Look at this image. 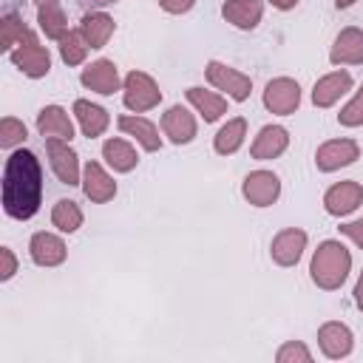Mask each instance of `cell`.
<instances>
[{"label":"cell","mask_w":363,"mask_h":363,"mask_svg":"<svg viewBox=\"0 0 363 363\" xmlns=\"http://www.w3.org/2000/svg\"><path fill=\"white\" fill-rule=\"evenodd\" d=\"M43 201V170L31 150H14L3 170V210L11 218H31Z\"/></svg>","instance_id":"cell-1"},{"label":"cell","mask_w":363,"mask_h":363,"mask_svg":"<svg viewBox=\"0 0 363 363\" xmlns=\"http://www.w3.org/2000/svg\"><path fill=\"white\" fill-rule=\"evenodd\" d=\"M352 267V255L343 244L337 241H323L315 255H312V281L320 286V289H337L343 281H346V272Z\"/></svg>","instance_id":"cell-2"},{"label":"cell","mask_w":363,"mask_h":363,"mask_svg":"<svg viewBox=\"0 0 363 363\" xmlns=\"http://www.w3.org/2000/svg\"><path fill=\"white\" fill-rule=\"evenodd\" d=\"M162 99V91L156 88V82L142 74V71H130L125 79V105L130 111H147Z\"/></svg>","instance_id":"cell-3"},{"label":"cell","mask_w":363,"mask_h":363,"mask_svg":"<svg viewBox=\"0 0 363 363\" xmlns=\"http://www.w3.org/2000/svg\"><path fill=\"white\" fill-rule=\"evenodd\" d=\"M207 79L218 91H227L235 102H244L250 96V88H252L250 77H244V74H238V71H233V68H227L221 62H207Z\"/></svg>","instance_id":"cell-4"},{"label":"cell","mask_w":363,"mask_h":363,"mask_svg":"<svg viewBox=\"0 0 363 363\" xmlns=\"http://www.w3.org/2000/svg\"><path fill=\"white\" fill-rule=\"evenodd\" d=\"M301 102V88L295 79H272L264 91V105L272 111V113H292Z\"/></svg>","instance_id":"cell-5"},{"label":"cell","mask_w":363,"mask_h":363,"mask_svg":"<svg viewBox=\"0 0 363 363\" xmlns=\"http://www.w3.org/2000/svg\"><path fill=\"white\" fill-rule=\"evenodd\" d=\"M278 193H281V182H278V176L269 173V170H255V173H250V176L244 179V196H247L250 204H255V207L272 204V201L278 199Z\"/></svg>","instance_id":"cell-6"},{"label":"cell","mask_w":363,"mask_h":363,"mask_svg":"<svg viewBox=\"0 0 363 363\" xmlns=\"http://www.w3.org/2000/svg\"><path fill=\"white\" fill-rule=\"evenodd\" d=\"M45 150H48V159H51V167H54V173H57V179L62 182V184H77L79 182V164H77V153L68 147V145H62L60 139H48L45 142Z\"/></svg>","instance_id":"cell-7"},{"label":"cell","mask_w":363,"mask_h":363,"mask_svg":"<svg viewBox=\"0 0 363 363\" xmlns=\"http://www.w3.org/2000/svg\"><path fill=\"white\" fill-rule=\"evenodd\" d=\"M11 60H14V65H17L23 74H28V77H43V74H48V68H51L48 51H45L43 45H37L34 37L26 40V45H20V48L11 54Z\"/></svg>","instance_id":"cell-8"},{"label":"cell","mask_w":363,"mask_h":363,"mask_svg":"<svg viewBox=\"0 0 363 363\" xmlns=\"http://www.w3.org/2000/svg\"><path fill=\"white\" fill-rule=\"evenodd\" d=\"M354 159H357V145L352 139H332V142L320 145L318 156H315L320 170H337L343 164H352Z\"/></svg>","instance_id":"cell-9"},{"label":"cell","mask_w":363,"mask_h":363,"mask_svg":"<svg viewBox=\"0 0 363 363\" xmlns=\"http://www.w3.org/2000/svg\"><path fill=\"white\" fill-rule=\"evenodd\" d=\"M360 201H363V187H360L357 182H340V184L329 187L326 196H323V204H326V210H329L332 216H346V213H352Z\"/></svg>","instance_id":"cell-10"},{"label":"cell","mask_w":363,"mask_h":363,"mask_svg":"<svg viewBox=\"0 0 363 363\" xmlns=\"http://www.w3.org/2000/svg\"><path fill=\"white\" fill-rule=\"evenodd\" d=\"M303 244H306V233L303 230H284V233H278L275 238H272V261L275 264H281V267H292V264H298V258H301V252H303Z\"/></svg>","instance_id":"cell-11"},{"label":"cell","mask_w":363,"mask_h":363,"mask_svg":"<svg viewBox=\"0 0 363 363\" xmlns=\"http://www.w3.org/2000/svg\"><path fill=\"white\" fill-rule=\"evenodd\" d=\"M37 130L45 139H62V142H68L74 136V125L60 105H48L37 113Z\"/></svg>","instance_id":"cell-12"},{"label":"cell","mask_w":363,"mask_h":363,"mask_svg":"<svg viewBox=\"0 0 363 363\" xmlns=\"http://www.w3.org/2000/svg\"><path fill=\"white\" fill-rule=\"evenodd\" d=\"M82 85H88L96 94H113L119 88V74L111 60H96L82 71Z\"/></svg>","instance_id":"cell-13"},{"label":"cell","mask_w":363,"mask_h":363,"mask_svg":"<svg viewBox=\"0 0 363 363\" xmlns=\"http://www.w3.org/2000/svg\"><path fill=\"white\" fill-rule=\"evenodd\" d=\"M318 340L326 357H346L352 352V332L343 323H323Z\"/></svg>","instance_id":"cell-14"},{"label":"cell","mask_w":363,"mask_h":363,"mask_svg":"<svg viewBox=\"0 0 363 363\" xmlns=\"http://www.w3.org/2000/svg\"><path fill=\"white\" fill-rule=\"evenodd\" d=\"M332 62H363V31L360 28H343L332 45Z\"/></svg>","instance_id":"cell-15"},{"label":"cell","mask_w":363,"mask_h":363,"mask_svg":"<svg viewBox=\"0 0 363 363\" xmlns=\"http://www.w3.org/2000/svg\"><path fill=\"white\" fill-rule=\"evenodd\" d=\"M352 88V77L346 74V71H335V74H329V77H323V79H318L315 82V91H312V102L318 105V108H329L340 94H346Z\"/></svg>","instance_id":"cell-16"},{"label":"cell","mask_w":363,"mask_h":363,"mask_svg":"<svg viewBox=\"0 0 363 363\" xmlns=\"http://www.w3.org/2000/svg\"><path fill=\"white\" fill-rule=\"evenodd\" d=\"M31 258H34V264H40V267L62 264V258H65V244H62L57 235H51V233H37V235L31 238Z\"/></svg>","instance_id":"cell-17"},{"label":"cell","mask_w":363,"mask_h":363,"mask_svg":"<svg viewBox=\"0 0 363 363\" xmlns=\"http://www.w3.org/2000/svg\"><path fill=\"white\" fill-rule=\"evenodd\" d=\"M162 128H164V133H167L176 145L190 142V139L196 136V122H193V116H190L182 105H173V108L162 116Z\"/></svg>","instance_id":"cell-18"},{"label":"cell","mask_w":363,"mask_h":363,"mask_svg":"<svg viewBox=\"0 0 363 363\" xmlns=\"http://www.w3.org/2000/svg\"><path fill=\"white\" fill-rule=\"evenodd\" d=\"M82 190H85V196H88L91 201H108V199H113L116 184H113V179H111L96 162H88Z\"/></svg>","instance_id":"cell-19"},{"label":"cell","mask_w":363,"mask_h":363,"mask_svg":"<svg viewBox=\"0 0 363 363\" xmlns=\"http://www.w3.org/2000/svg\"><path fill=\"white\" fill-rule=\"evenodd\" d=\"M261 0H227L221 14L227 17V23L238 26V28H255V23L261 20Z\"/></svg>","instance_id":"cell-20"},{"label":"cell","mask_w":363,"mask_h":363,"mask_svg":"<svg viewBox=\"0 0 363 363\" xmlns=\"http://www.w3.org/2000/svg\"><path fill=\"white\" fill-rule=\"evenodd\" d=\"M286 142H289V136H286L284 128L267 125V128L255 136V142H252V159H275L278 153H284Z\"/></svg>","instance_id":"cell-21"},{"label":"cell","mask_w":363,"mask_h":363,"mask_svg":"<svg viewBox=\"0 0 363 363\" xmlns=\"http://www.w3.org/2000/svg\"><path fill=\"white\" fill-rule=\"evenodd\" d=\"M79 31H82V37H85V43L91 48H102L108 43V37L113 34V20L108 14H102V11H91V14L82 17Z\"/></svg>","instance_id":"cell-22"},{"label":"cell","mask_w":363,"mask_h":363,"mask_svg":"<svg viewBox=\"0 0 363 363\" xmlns=\"http://www.w3.org/2000/svg\"><path fill=\"white\" fill-rule=\"evenodd\" d=\"M74 113H77V119H79V125H82V133L85 136H99L105 128H108V113L99 108V105H91V102H85V99H77L74 102Z\"/></svg>","instance_id":"cell-23"},{"label":"cell","mask_w":363,"mask_h":363,"mask_svg":"<svg viewBox=\"0 0 363 363\" xmlns=\"http://www.w3.org/2000/svg\"><path fill=\"white\" fill-rule=\"evenodd\" d=\"M187 99L201 111L204 122H213V119H218V116L227 111V99H221L218 94L204 91V88H190V91H187Z\"/></svg>","instance_id":"cell-24"},{"label":"cell","mask_w":363,"mask_h":363,"mask_svg":"<svg viewBox=\"0 0 363 363\" xmlns=\"http://www.w3.org/2000/svg\"><path fill=\"white\" fill-rule=\"evenodd\" d=\"M102 156L108 159V164L113 167V170H133L136 167V153H133V147L128 145V142H122V139H108L105 142V147H102Z\"/></svg>","instance_id":"cell-25"},{"label":"cell","mask_w":363,"mask_h":363,"mask_svg":"<svg viewBox=\"0 0 363 363\" xmlns=\"http://www.w3.org/2000/svg\"><path fill=\"white\" fill-rule=\"evenodd\" d=\"M119 128L133 133L145 150H159V136H156V128L147 122V119H139V116H119Z\"/></svg>","instance_id":"cell-26"},{"label":"cell","mask_w":363,"mask_h":363,"mask_svg":"<svg viewBox=\"0 0 363 363\" xmlns=\"http://www.w3.org/2000/svg\"><path fill=\"white\" fill-rule=\"evenodd\" d=\"M65 14H62V9L54 3V0H45L43 6H40V28L45 31V37H54V40H60L62 34H65Z\"/></svg>","instance_id":"cell-27"},{"label":"cell","mask_w":363,"mask_h":363,"mask_svg":"<svg viewBox=\"0 0 363 363\" xmlns=\"http://www.w3.org/2000/svg\"><path fill=\"white\" fill-rule=\"evenodd\" d=\"M51 221H54V227H60L62 233H74V230L82 224V213H79L77 201L60 199V201L54 204V210H51Z\"/></svg>","instance_id":"cell-28"},{"label":"cell","mask_w":363,"mask_h":363,"mask_svg":"<svg viewBox=\"0 0 363 363\" xmlns=\"http://www.w3.org/2000/svg\"><path fill=\"white\" fill-rule=\"evenodd\" d=\"M247 133V122L244 119H230L218 133H216V150L218 153H233L238 150V145L244 142Z\"/></svg>","instance_id":"cell-29"},{"label":"cell","mask_w":363,"mask_h":363,"mask_svg":"<svg viewBox=\"0 0 363 363\" xmlns=\"http://www.w3.org/2000/svg\"><path fill=\"white\" fill-rule=\"evenodd\" d=\"M85 51H88V43H85L82 31H65L60 37V54L68 65H79L85 60Z\"/></svg>","instance_id":"cell-30"},{"label":"cell","mask_w":363,"mask_h":363,"mask_svg":"<svg viewBox=\"0 0 363 363\" xmlns=\"http://www.w3.org/2000/svg\"><path fill=\"white\" fill-rule=\"evenodd\" d=\"M23 40H31V31L23 26L20 17L6 14L0 23V48H11L14 43H23Z\"/></svg>","instance_id":"cell-31"},{"label":"cell","mask_w":363,"mask_h":363,"mask_svg":"<svg viewBox=\"0 0 363 363\" xmlns=\"http://www.w3.org/2000/svg\"><path fill=\"white\" fill-rule=\"evenodd\" d=\"M23 139H26V125L23 122H17V119H3L0 122V145L3 147H11Z\"/></svg>","instance_id":"cell-32"},{"label":"cell","mask_w":363,"mask_h":363,"mask_svg":"<svg viewBox=\"0 0 363 363\" xmlns=\"http://www.w3.org/2000/svg\"><path fill=\"white\" fill-rule=\"evenodd\" d=\"M337 119H340V125H349V128H354V125H363V88L357 91V96L337 113Z\"/></svg>","instance_id":"cell-33"},{"label":"cell","mask_w":363,"mask_h":363,"mask_svg":"<svg viewBox=\"0 0 363 363\" xmlns=\"http://www.w3.org/2000/svg\"><path fill=\"white\" fill-rule=\"evenodd\" d=\"M289 360H298V363H309L312 354L301 346V343H286L281 352H278V363H289Z\"/></svg>","instance_id":"cell-34"},{"label":"cell","mask_w":363,"mask_h":363,"mask_svg":"<svg viewBox=\"0 0 363 363\" xmlns=\"http://www.w3.org/2000/svg\"><path fill=\"white\" fill-rule=\"evenodd\" d=\"M340 233H343V235H349L357 247H363V218H357V221H352V224H343V227H340Z\"/></svg>","instance_id":"cell-35"},{"label":"cell","mask_w":363,"mask_h":363,"mask_svg":"<svg viewBox=\"0 0 363 363\" xmlns=\"http://www.w3.org/2000/svg\"><path fill=\"white\" fill-rule=\"evenodd\" d=\"M0 258H3V272H0V278L6 281V278H11V275H14L17 261H14V255H11V250H9V247H3V250H0Z\"/></svg>","instance_id":"cell-36"},{"label":"cell","mask_w":363,"mask_h":363,"mask_svg":"<svg viewBox=\"0 0 363 363\" xmlns=\"http://www.w3.org/2000/svg\"><path fill=\"white\" fill-rule=\"evenodd\" d=\"M159 6L164 11H170V14H182V11H187L193 6V0H159Z\"/></svg>","instance_id":"cell-37"},{"label":"cell","mask_w":363,"mask_h":363,"mask_svg":"<svg viewBox=\"0 0 363 363\" xmlns=\"http://www.w3.org/2000/svg\"><path fill=\"white\" fill-rule=\"evenodd\" d=\"M82 9H88V11H99V9H105V6H113L116 0H77Z\"/></svg>","instance_id":"cell-38"},{"label":"cell","mask_w":363,"mask_h":363,"mask_svg":"<svg viewBox=\"0 0 363 363\" xmlns=\"http://www.w3.org/2000/svg\"><path fill=\"white\" fill-rule=\"evenodd\" d=\"M354 303L363 309V272H360V278H357V286H354Z\"/></svg>","instance_id":"cell-39"},{"label":"cell","mask_w":363,"mask_h":363,"mask_svg":"<svg viewBox=\"0 0 363 363\" xmlns=\"http://www.w3.org/2000/svg\"><path fill=\"white\" fill-rule=\"evenodd\" d=\"M295 3H298V0H272V6H275V9H292Z\"/></svg>","instance_id":"cell-40"},{"label":"cell","mask_w":363,"mask_h":363,"mask_svg":"<svg viewBox=\"0 0 363 363\" xmlns=\"http://www.w3.org/2000/svg\"><path fill=\"white\" fill-rule=\"evenodd\" d=\"M335 3H337V9H346V6H352L354 0H335Z\"/></svg>","instance_id":"cell-41"}]
</instances>
